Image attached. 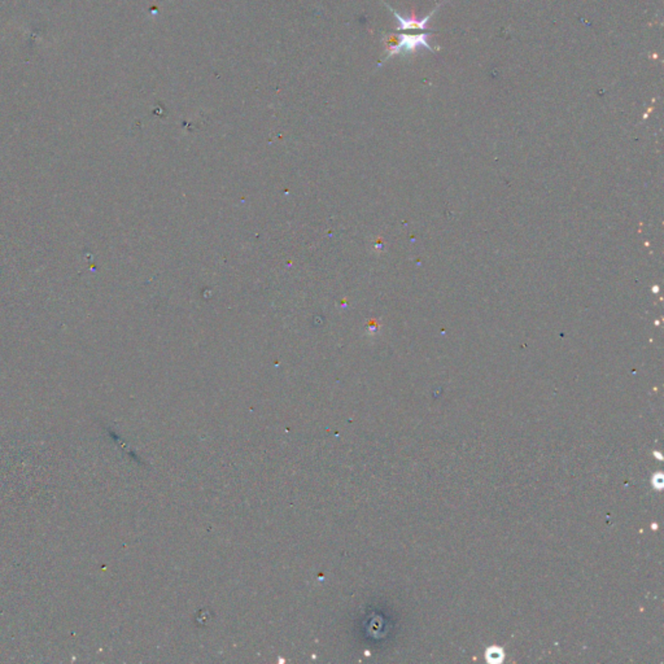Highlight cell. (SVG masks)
Returning a JSON list of instances; mask_svg holds the SVG:
<instances>
[{
	"label": "cell",
	"mask_w": 664,
	"mask_h": 664,
	"mask_svg": "<svg viewBox=\"0 0 664 664\" xmlns=\"http://www.w3.org/2000/svg\"><path fill=\"white\" fill-rule=\"evenodd\" d=\"M430 35H431V33L418 34V35L401 34L399 37L388 35L387 40H385V44L388 46L387 59H390L393 55H399V53H413L414 51L418 50L419 47H424L430 52H433V49L427 43Z\"/></svg>",
	"instance_id": "cell-1"
},
{
	"label": "cell",
	"mask_w": 664,
	"mask_h": 664,
	"mask_svg": "<svg viewBox=\"0 0 664 664\" xmlns=\"http://www.w3.org/2000/svg\"><path fill=\"white\" fill-rule=\"evenodd\" d=\"M385 6H387L390 10H392L394 17L399 20V26H397V29H396L397 31L413 30V29L426 30V29H428V28H427L428 20L433 17V13H435L436 10H439V8L442 7V4H439V6L436 7V10H433V12L428 15V16H426V17L422 19V20H418V19L415 17V15H412V17H410V19H403V17H401V16H400V15H399L396 10H392V8H391L388 4H385Z\"/></svg>",
	"instance_id": "cell-2"
}]
</instances>
